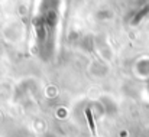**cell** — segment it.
Masks as SVG:
<instances>
[{
  "instance_id": "cell-1",
  "label": "cell",
  "mask_w": 149,
  "mask_h": 137,
  "mask_svg": "<svg viewBox=\"0 0 149 137\" xmlns=\"http://www.w3.org/2000/svg\"><path fill=\"white\" fill-rule=\"evenodd\" d=\"M86 114H87V120H88V124H90V127H91V131L94 133V131H96V129H94V121H93L91 110H90V108H87V110H86Z\"/></svg>"
}]
</instances>
